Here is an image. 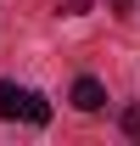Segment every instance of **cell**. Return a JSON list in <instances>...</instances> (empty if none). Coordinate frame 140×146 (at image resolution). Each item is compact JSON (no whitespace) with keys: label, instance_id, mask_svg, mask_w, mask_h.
I'll return each instance as SVG.
<instances>
[{"label":"cell","instance_id":"obj_1","mask_svg":"<svg viewBox=\"0 0 140 146\" xmlns=\"http://www.w3.org/2000/svg\"><path fill=\"white\" fill-rule=\"evenodd\" d=\"M0 118H28V124H51V101L39 90H22L11 79H0Z\"/></svg>","mask_w":140,"mask_h":146},{"label":"cell","instance_id":"obj_2","mask_svg":"<svg viewBox=\"0 0 140 146\" xmlns=\"http://www.w3.org/2000/svg\"><path fill=\"white\" fill-rule=\"evenodd\" d=\"M73 107H79V112H101V107H106L101 79H90V73H84V79H73Z\"/></svg>","mask_w":140,"mask_h":146},{"label":"cell","instance_id":"obj_3","mask_svg":"<svg viewBox=\"0 0 140 146\" xmlns=\"http://www.w3.org/2000/svg\"><path fill=\"white\" fill-rule=\"evenodd\" d=\"M123 135H135V141H140V107H123Z\"/></svg>","mask_w":140,"mask_h":146},{"label":"cell","instance_id":"obj_4","mask_svg":"<svg viewBox=\"0 0 140 146\" xmlns=\"http://www.w3.org/2000/svg\"><path fill=\"white\" fill-rule=\"evenodd\" d=\"M62 11H67V17H79V11H90V0H62Z\"/></svg>","mask_w":140,"mask_h":146},{"label":"cell","instance_id":"obj_5","mask_svg":"<svg viewBox=\"0 0 140 146\" xmlns=\"http://www.w3.org/2000/svg\"><path fill=\"white\" fill-rule=\"evenodd\" d=\"M112 6H118V11H129V0H112Z\"/></svg>","mask_w":140,"mask_h":146}]
</instances>
